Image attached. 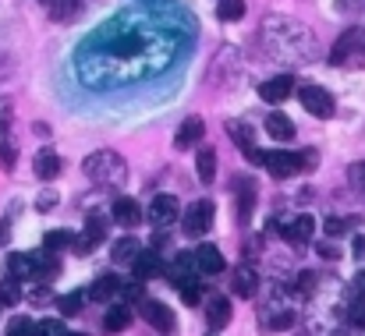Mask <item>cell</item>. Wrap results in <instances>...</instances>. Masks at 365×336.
<instances>
[{"mask_svg": "<svg viewBox=\"0 0 365 336\" xmlns=\"http://www.w3.org/2000/svg\"><path fill=\"white\" fill-rule=\"evenodd\" d=\"M231 290L238 294V298H255V290H259V273H255V266H238L235 273H231Z\"/></svg>", "mask_w": 365, "mask_h": 336, "instance_id": "cell-15", "label": "cell"}, {"mask_svg": "<svg viewBox=\"0 0 365 336\" xmlns=\"http://www.w3.org/2000/svg\"><path fill=\"white\" fill-rule=\"evenodd\" d=\"M298 100H302L305 110L312 113V117H319V120L334 117V96L323 85H316V82H302L298 85Z\"/></svg>", "mask_w": 365, "mask_h": 336, "instance_id": "cell-4", "label": "cell"}, {"mask_svg": "<svg viewBox=\"0 0 365 336\" xmlns=\"http://www.w3.org/2000/svg\"><path fill=\"white\" fill-rule=\"evenodd\" d=\"M351 251H355V258H359V262H365V233H359V237H355Z\"/></svg>", "mask_w": 365, "mask_h": 336, "instance_id": "cell-42", "label": "cell"}, {"mask_svg": "<svg viewBox=\"0 0 365 336\" xmlns=\"http://www.w3.org/2000/svg\"><path fill=\"white\" fill-rule=\"evenodd\" d=\"M43 4H46L53 21H68V18H75L82 11V0H43Z\"/></svg>", "mask_w": 365, "mask_h": 336, "instance_id": "cell-25", "label": "cell"}, {"mask_svg": "<svg viewBox=\"0 0 365 336\" xmlns=\"http://www.w3.org/2000/svg\"><path fill=\"white\" fill-rule=\"evenodd\" d=\"M294 283H298V287H294V294H298V298H309V294L316 290V273H302Z\"/></svg>", "mask_w": 365, "mask_h": 336, "instance_id": "cell-33", "label": "cell"}, {"mask_svg": "<svg viewBox=\"0 0 365 336\" xmlns=\"http://www.w3.org/2000/svg\"><path fill=\"white\" fill-rule=\"evenodd\" d=\"M36 209H39V213L57 209V191H43V195H39V202H36Z\"/></svg>", "mask_w": 365, "mask_h": 336, "instance_id": "cell-38", "label": "cell"}, {"mask_svg": "<svg viewBox=\"0 0 365 336\" xmlns=\"http://www.w3.org/2000/svg\"><path fill=\"white\" fill-rule=\"evenodd\" d=\"M128 326H131V308H128V305H114V308L103 315V330H107V333H121Z\"/></svg>", "mask_w": 365, "mask_h": 336, "instance_id": "cell-24", "label": "cell"}, {"mask_svg": "<svg viewBox=\"0 0 365 336\" xmlns=\"http://www.w3.org/2000/svg\"><path fill=\"white\" fill-rule=\"evenodd\" d=\"M32 167H36V177H39V181H53V177L61 174V159H57L53 152H36Z\"/></svg>", "mask_w": 365, "mask_h": 336, "instance_id": "cell-23", "label": "cell"}, {"mask_svg": "<svg viewBox=\"0 0 365 336\" xmlns=\"http://www.w3.org/2000/svg\"><path fill=\"white\" fill-rule=\"evenodd\" d=\"M149 224L153 226H170L178 220V199L174 195H156L153 202H149Z\"/></svg>", "mask_w": 365, "mask_h": 336, "instance_id": "cell-11", "label": "cell"}, {"mask_svg": "<svg viewBox=\"0 0 365 336\" xmlns=\"http://www.w3.org/2000/svg\"><path fill=\"white\" fill-rule=\"evenodd\" d=\"M348 177H351L355 188H365V163H355V167L348 170Z\"/></svg>", "mask_w": 365, "mask_h": 336, "instance_id": "cell-40", "label": "cell"}, {"mask_svg": "<svg viewBox=\"0 0 365 336\" xmlns=\"http://www.w3.org/2000/svg\"><path fill=\"white\" fill-rule=\"evenodd\" d=\"M121 298L124 301H142V280H128V283H121Z\"/></svg>", "mask_w": 365, "mask_h": 336, "instance_id": "cell-35", "label": "cell"}, {"mask_svg": "<svg viewBox=\"0 0 365 336\" xmlns=\"http://www.w3.org/2000/svg\"><path fill=\"white\" fill-rule=\"evenodd\" d=\"M18 301H21V287H18V280H11V276H7V280L0 283V305L14 308Z\"/></svg>", "mask_w": 365, "mask_h": 336, "instance_id": "cell-28", "label": "cell"}, {"mask_svg": "<svg viewBox=\"0 0 365 336\" xmlns=\"http://www.w3.org/2000/svg\"><path fill=\"white\" fill-rule=\"evenodd\" d=\"M195 170H199V181L202 184H213L217 181V149H199Z\"/></svg>", "mask_w": 365, "mask_h": 336, "instance_id": "cell-22", "label": "cell"}, {"mask_svg": "<svg viewBox=\"0 0 365 336\" xmlns=\"http://www.w3.org/2000/svg\"><path fill=\"white\" fill-rule=\"evenodd\" d=\"M71 241H75V233H68V230H53V233H46L43 248L53 255V251H64V248H71Z\"/></svg>", "mask_w": 365, "mask_h": 336, "instance_id": "cell-26", "label": "cell"}, {"mask_svg": "<svg viewBox=\"0 0 365 336\" xmlns=\"http://www.w3.org/2000/svg\"><path fill=\"white\" fill-rule=\"evenodd\" d=\"M131 269H135V280H153V276H160L163 262H160L156 251H138V255L131 258Z\"/></svg>", "mask_w": 365, "mask_h": 336, "instance_id": "cell-17", "label": "cell"}, {"mask_svg": "<svg viewBox=\"0 0 365 336\" xmlns=\"http://www.w3.org/2000/svg\"><path fill=\"white\" fill-rule=\"evenodd\" d=\"M7 237H11V216L0 220V244H7Z\"/></svg>", "mask_w": 365, "mask_h": 336, "instance_id": "cell-44", "label": "cell"}, {"mask_svg": "<svg viewBox=\"0 0 365 336\" xmlns=\"http://www.w3.org/2000/svg\"><path fill=\"white\" fill-rule=\"evenodd\" d=\"M114 224L118 226H138L142 224V209L135 199H118L114 202Z\"/></svg>", "mask_w": 365, "mask_h": 336, "instance_id": "cell-19", "label": "cell"}, {"mask_svg": "<svg viewBox=\"0 0 365 336\" xmlns=\"http://www.w3.org/2000/svg\"><path fill=\"white\" fill-rule=\"evenodd\" d=\"M316 163V152L309 149V152H287V149H273V152H262V163L259 167H266L277 181H284V177H291V174H298L302 167H312Z\"/></svg>", "mask_w": 365, "mask_h": 336, "instance_id": "cell-3", "label": "cell"}, {"mask_svg": "<svg viewBox=\"0 0 365 336\" xmlns=\"http://www.w3.org/2000/svg\"><path fill=\"white\" fill-rule=\"evenodd\" d=\"M39 258H43V255H29V251L11 255V258H7V276L18 280V283H21V280H32V276L39 273Z\"/></svg>", "mask_w": 365, "mask_h": 336, "instance_id": "cell-12", "label": "cell"}, {"mask_svg": "<svg viewBox=\"0 0 365 336\" xmlns=\"http://www.w3.org/2000/svg\"><path fill=\"white\" fill-rule=\"evenodd\" d=\"M266 131H269L273 142H291V138H294V124H291L284 113H269V117H266Z\"/></svg>", "mask_w": 365, "mask_h": 336, "instance_id": "cell-21", "label": "cell"}, {"mask_svg": "<svg viewBox=\"0 0 365 336\" xmlns=\"http://www.w3.org/2000/svg\"><path fill=\"white\" fill-rule=\"evenodd\" d=\"M312 230H316V220H312L309 213H302V216H294V220H287V224L280 226V237H284L291 248H305V244L312 241Z\"/></svg>", "mask_w": 365, "mask_h": 336, "instance_id": "cell-8", "label": "cell"}, {"mask_svg": "<svg viewBox=\"0 0 365 336\" xmlns=\"http://www.w3.org/2000/svg\"><path fill=\"white\" fill-rule=\"evenodd\" d=\"M118 294H121V280H118L114 273L96 276V283L89 287V298H93V301H110V298H118Z\"/></svg>", "mask_w": 365, "mask_h": 336, "instance_id": "cell-18", "label": "cell"}, {"mask_svg": "<svg viewBox=\"0 0 365 336\" xmlns=\"http://www.w3.org/2000/svg\"><path fill=\"white\" fill-rule=\"evenodd\" d=\"M262 43L277 61H312L316 57V36L284 14H266L262 18Z\"/></svg>", "mask_w": 365, "mask_h": 336, "instance_id": "cell-1", "label": "cell"}, {"mask_svg": "<svg viewBox=\"0 0 365 336\" xmlns=\"http://www.w3.org/2000/svg\"><path fill=\"white\" fill-rule=\"evenodd\" d=\"M178 290H181V301H185V305H199V298H202L199 280H188V283H181Z\"/></svg>", "mask_w": 365, "mask_h": 336, "instance_id": "cell-31", "label": "cell"}, {"mask_svg": "<svg viewBox=\"0 0 365 336\" xmlns=\"http://www.w3.org/2000/svg\"><path fill=\"white\" fill-rule=\"evenodd\" d=\"M291 93H294V78H291V75H277V78H266V82L259 85V96H262L266 103H284Z\"/></svg>", "mask_w": 365, "mask_h": 336, "instance_id": "cell-13", "label": "cell"}, {"mask_svg": "<svg viewBox=\"0 0 365 336\" xmlns=\"http://www.w3.org/2000/svg\"><path fill=\"white\" fill-rule=\"evenodd\" d=\"M82 170H86V177L93 184H103V188H121L124 181H128V163H124L118 152H110V149L89 152L86 163H82Z\"/></svg>", "mask_w": 365, "mask_h": 336, "instance_id": "cell-2", "label": "cell"}, {"mask_svg": "<svg viewBox=\"0 0 365 336\" xmlns=\"http://www.w3.org/2000/svg\"><path fill=\"white\" fill-rule=\"evenodd\" d=\"M32 336H68V330H64V322L46 319V322H39V326H36V333Z\"/></svg>", "mask_w": 365, "mask_h": 336, "instance_id": "cell-32", "label": "cell"}, {"mask_svg": "<svg viewBox=\"0 0 365 336\" xmlns=\"http://www.w3.org/2000/svg\"><path fill=\"white\" fill-rule=\"evenodd\" d=\"M351 57L365 64V28H348L330 50V64H348Z\"/></svg>", "mask_w": 365, "mask_h": 336, "instance_id": "cell-5", "label": "cell"}, {"mask_svg": "<svg viewBox=\"0 0 365 336\" xmlns=\"http://www.w3.org/2000/svg\"><path fill=\"white\" fill-rule=\"evenodd\" d=\"M195 269H199L202 276L224 273V255H220V248H217V244H199V251H195Z\"/></svg>", "mask_w": 365, "mask_h": 336, "instance_id": "cell-14", "label": "cell"}, {"mask_svg": "<svg viewBox=\"0 0 365 336\" xmlns=\"http://www.w3.org/2000/svg\"><path fill=\"white\" fill-rule=\"evenodd\" d=\"M82 301H86L82 294H64V298L57 301V308H61V315H64V319H71V315H78Z\"/></svg>", "mask_w": 365, "mask_h": 336, "instance_id": "cell-30", "label": "cell"}, {"mask_svg": "<svg viewBox=\"0 0 365 336\" xmlns=\"http://www.w3.org/2000/svg\"><path fill=\"white\" fill-rule=\"evenodd\" d=\"M107 237V216H100V213H89V224H86V233L82 237H75L71 241V248H75V255H89L100 241Z\"/></svg>", "mask_w": 365, "mask_h": 336, "instance_id": "cell-7", "label": "cell"}, {"mask_svg": "<svg viewBox=\"0 0 365 336\" xmlns=\"http://www.w3.org/2000/svg\"><path fill=\"white\" fill-rule=\"evenodd\" d=\"M202 135H206V124H202L199 117H188V120H181V127H178V135H174V145H178V149H192V145L202 142Z\"/></svg>", "mask_w": 365, "mask_h": 336, "instance_id": "cell-16", "label": "cell"}, {"mask_svg": "<svg viewBox=\"0 0 365 336\" xmlns=\"http://www.w3.org/2000/svg\"><path fill=\"white\" fill-rule=\"evenodd\" d=\"M227 135L235 138V145L245 152V159H248V163H255V167L262 163V152L255 149V135H252V127H248V124H242V120H227Z\"/></svg>", "mask_w": 365, "mask_h": 336, "instance_id": "cell-9", "label": "cell"}, {"mask_svg": "<svg viewBox=\"0 0 365 336\" xmlns=\"http://www.w3.org/2000/svg\"><path fill=\"white\" fill-rule=\"evenodd\" d=\"M348 319H351V326H359V330H365V298H359L351 308H348Z\"/></svg>", "mask_w": 365, "mask_h": 336, "instance_id": "cell-36", "label": "cell"}, {"mask_svg": "<svg viewBox=\"0 0 365 336\" xmlns=\"http://www.w3.org/2000/svg\"><path fill=\"white\" fill-rule=\"evenodd\" d=\"M355 294L365 298V269H359V276H355Z\"/></svg>", "mask_w": 365, "mask_h": 336, "instance_id": "cell-45", "label": "cell"}, {"mask_svg": "<svg viewBox=\"0 0 365 336\" xmlns=\"http://www.w3.org/2000/svg\"><path fill=\"white\" fill-rule=\"evenodd\" d=\"M316 251H319V258H327V262H334V258H341V251H337L334 244H319Z\"/></svg>", "mask_w": 365, "mask_h": 336, "instance_id": "cell-41", "label": "cell"}, {"mask_svg": "<svg viewBox=\"0 0 365 336\" xmlns=\"http://www.w3.org/2000/svg\"><path fill=\"white\" fill-rule=\"evenodd\" d=\"M142 315H145V322L156 330V333H174V312L163 305V301H142Z\"/></svg>", "mask_w": 365, "mask_h": 336, "instance_id": "cell-10", "label": "cell"}, {"mask_svg": "<svg viewBox=\"0 0 365 336\" xmlns=\"http://www.w3.org/2000/svg\"><path fill=\"white\" fill-rule=\"evenodd\" d=\"M181 230L188 233V237H202L210 226H213V202L210 199H199V202H192L188 209H185V216H181Z\"/></svg>", "mask_w": 365, "mask_h": 336, "instance_id": "cell-6", "label": "cell"}, {"mask_svg": "<svg viewBox=\"0 0 365 336\" xmlns=\"http://www.w3.org/2000/svg\"><path fill=\"white\" fill-rule=\"evenodd\" d=\"M291 326H294V315L291 312H280V315L269 319V330H291Z\"/></svg>", "mask_w": 365, "mask_h": 336, "instance_id": "cell-39", "label": "cell"}, {"mask_svg": "<svg viewBox=\"0 0 365 336\" xmlns=\"http://www.w3.org/2000/svg\"><path fill=\"white\" fill-rule=\"evenodd\" d=\"M138 251H142V248H138V241H135L131 233H128V237H121V241L114 244V258H118V262H131Z\"/></svg>", "mask_w": 365, "mask_h": 336, "instance_id": "cell-27", "label": "cell"}, {"mask_svg": "<svg viewBox=\"0 0 365 336\" xmlns=\"http://www.w3.org/2000/svg\"><path fill=\"white\" fill-rule=\"evenodd\" d=\"M0 159H4V167L11 170V167H14V149H11V145H4V149H0Z\"/></svg>", "mask_w": 365, "mask_h": 336, "instance_id": "cell-43", "label": "cell"}, {"mask_svg": "<svg viewBox=\"0 0 365 336\" xmlns=\"http://www.w3.org/2000/svg\"><path fill=\"white\" fill-rule=\"evenodd\" d=\"M32 333H36V326H32V319H25V315L7 326V336H32Z\"/></svg>", "mask_w": 365, "mask_h": 336, "instance_id": "cell-34", "label": "cell"}, {"mask_svg": "<svg viewBox=\"0 0 365 336\" xmlns=\"http://www.w3.org/2000/svg\"><path fill=\"white\" fill-rule=\"evenodd\" d=\"M206 322H210L213 330H224V326L231 322V301H227V298H213V301L206 305Z\"/></svg>", "mask_w": 365, "mask_h": 336, "instance_id": "cell-20", "label": "cell"}, {"mask_svg": "<svg viewBox=\"0 0 365 336\" xmlns=\"http://www.w3.org/2000/svg\"><path fill=\"white\" fill-rule=\"evenodd\" d=\"M68 336H86V333H68Z\"/></svg>", "mask_w": 365, "mask_h": 336, "instance_id": "cell-46", "label": "cell"}, {"mask_svg": "<svg viewBox=\"0 0 365 336\" xmlns=\"http://www.w3.org/2000/svg\"><path fill=\"white\" fill-rule=\"evenodd\" d=\"M323 230H327L330 237H341V233L348 230V220H337V216H327V224H323Z\"/></svg>", "mask_w": 365, "mask_h": 336, "instance_id": "cell-37", "label": "cell"}, {"mask_svg": "<svg viewBox=\"0 0 365 336\" xmlns=\"http://www.w3.org/2000/svg\"><path fill=\"white\" fill-rule=\"evenodd\" d=\"M217 14H220L224 21H238L245 14V0H220V4H217Z\"/></svg>", "mask_w": 365, "mask_h": 336, "instance_id": "cell-29", "label": "cell"}]
</instances>
